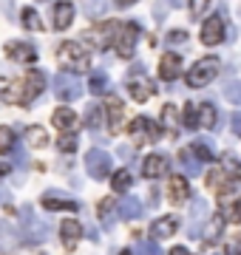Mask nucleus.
<instances>
[{
	"mask_svg": "<svg viewBox=\"0 0 241 255\" xmlns=\"http://www.w3.org/2000/svg\"><path fill=\"white\" fill-rule=\"evenodd\" d=\"M46 88V74L43 71H31L26 77H20L17 82H11L6 88V100L14 105H31Z\"/></svg>",
	"mask_w": 241,
	"mask_h": 255,
	"instance_id": "f257e3e1",
	"label": "nucleus"
},
{
	"mask_svg": "<svg viewBox=\"0 0 241 255\" xmlns=\"http://www.w3.org/2000/svg\"><path fill=\"white\" fill-rule=\"evenodd\" d=\"M48 233H51L48 221L34 216L31 207H23V213H20V238H23L26 244H43L48 238Z\"/></svg>",
	"mask_w": 241,
	"mask_h": 255,
	"instance_id": "f03ea898",
	"label": "nucleus"
},
{
	"mask_svg": "<svg viewBox=\"0 0 241 255\" xmlns=\"http://www.w3.org/2000/svg\"><path fill=\"white\" fill-rule=\"evenodd\" d=\"M57 60H60V65H63L65 71H88V65H91V60H88V51H85L80 43H74V40H68V43H63V46L57 48Z\"/></svg>",
	"mask_w": 241,
	"mask_h": 255,
	"instance_id": "7ed1b4c3",
	"label": "nucleus"
},
{
	"mask_svg": "<svg viewBox=\"0 0 241 255\" xmlns=\"http://www.w3.org/2000/svg\"><path fill=\"white\" fill-rule=\"evenodd\" d=\"M222 71V63H219V57H204L199 63L187 71V85L190 88H204V85H210V82L219 77Z\"/></svg>",
	"mask_w": 241,
	"mask_h": 255,
	"instance_id": "20e7f679",
	"label": "nucleus"
},
{
	"mask_svg": "<svg viewBox=\"0 0 241 255\" xmlns=\"http://www.w3.org/2000/svg\"><path fill=\"white\" fill-rule=\"evenodd\" d=\"M185 128H216V108L210 102H187Z\"/></svg>",
	"mask_w": 241,
	"mask_h": 255,
	"instance_id": "39448f33",
	"label": "nucleus"
},
{
	"mask_svg": "<svg viewBox=\"0 0 241 255\" xmlns=\"http://www.w3.org/2000/svg\"><path fill=\"white\" fill-rule=\"evenodd\" d=\"M128 94L133 97L136 102H148L153 94H156V85L145 77V71H142V65H133L128 71Z\"/></svg>",
	"mask_w": 241,
	"mask_h": 255,
	"instance_id": "423d86ee",
	"label": "nucleus"
},
{
	"mask_svg": "<svg viewBox=\"0 0 241 255\" xmlns=\"http://www.w3.org/2000/svg\"><path fill=\"white\" fill-rule=\"evenodd\" d=\"M136 40H139V26H136V23H120L111 46L117 48V54H120V57L128 60V57H133V46H136Z\"/></svg>",
	"mask_w": 241,
	"mask_h": 255,
	"instance_id": "0eeeda50",
	"label": "nucleus"
},
{
	"mask_svg": "<svg viewBox=\"0 0 241 255\" xmlns=\"http://www.w3.org/2000/svg\"><path fill=\"white\" fill-rule=\"evenodd\" d=\"M85 167H88V176L102 182V179H108L111 176V156L105 153L102 147H94L85 153Z\"/></svg>",
	"mask_w": 241,
	"mask_h": 255,
	"instance_id": "6e6552de",
	"label": "nucleus"
},
{
	"mask_svg": "<svg viewBox=\"0 0 241 255\" xmlns=\"http://www.w3.org/2000/svg\"><path fill=\"white\" fill-rule=\"evenodd\" d=\"M54 94L60 102H74L80 100V94H83V82L77 80L74 74H57L54 77Z\"/></svg>",
	"mask_w": 241,
	"mask_h": 255,
	"instance_id": "1a4fd4ad",
	"label": "nucleus"
},
{
	"mask_svg": "<svg viewBox=\"0 0 241 255\" xmlns=\"http://www.w3.org/2000/svg\"><path fill=\"white\" fill-rule=\"evenodd\" d=\"M128 130H130V136H133V142H136V147H142V145H148V142H156L159 139V128L153 125L148 117H136L128 125Z\"/></svg>",
	"mask_w": 241,
	"mask_h": 255,
	"instance_id": "9d476101",
	"label": "nucleus"
},
{
	"mask_svg": "<svg viewBox=\"0 0 241 255\" xmlns=\"http://www.w3.org/2000/svg\"><path fill=\"white\" fill-rule=\"evenodd\" d=\"M222 40H224V17L213 14L210 20H204L202 26V43L204 46H219Z\"/></svg>",
	"mask_w": 241,
	"mask_h": 255,
	"instance_id": "9b49d317",
	"label": "nucleus"
},
{
	"mask_svg": "<svg viewBox=\"0 0 241 255\" xmlns=\"http://www.w3.org/2000/svg\"><path fill=\"white\" fill-rule=\"evenodd\" d=\"M179 216H162V219H156L153 224H150V236L156 238V241H162V238H170L173 233L179 230Z\"/></svg>",
	"mask_w": 241,
	"mask_h": 255,
	"instance_id": "f8f14e48",
	"label": "nucleus"
},
{
	"mask_svg": "<svg viewBox=\"0 0 241 255\" xmlns=\"http://www.w3.org/2000/svg\"><path fill=\"white\" fill-rule=\"evenodd\" d=\"M6 54H9L14 63H34V60H37V48L31 46V43H20V40H14V43L6 46Z\"/></svg>",
	"mask_w": 241,
	"mask_h": 255,
	"instance_id": "ddd939ff",
	"label": "nucleus"
},
{
	"mask_svg": "<svg viewBox=\"0 0 241 255\" xmlns=\"http://www.w3.org/2000/svg\"><path fill=\"white\" fill-rule=\"evenodd\" d=\"M179 74H182V57L173 54V51H167V54L159 60V77L170 82V80H176Z\"/></svg>",
	"mask_w": 241,
	"mask_h": 255,
	"instance_id": "4468645a",
	"label": "nucleus"
},
{
	"mask_svg": "<svg viewBox=\"0 0 241 255\" xmlns=\"http://www.w3.org/2000/svg\"><path fill=\"white\" fill-rule=\"evenodd\" d=\"M117 26L120 23H105V26H100V28H94V31H88V40H91L97 48H108L114 43V34H117Z\"/></svg>",
	"mask_w": 241,
	"mask_h": 255,
	"instance_id": "2eb2a0df",
	"label": "nucleus"
},
{
	"mask_svg": "<svg viewBox=\"0 0 241 255\" xmlns=\"http://www.w3.org/2000/svg\"><path fill=\"white\" fill-rule=\"evenodd\" d=\"M60 236H63L65 250H74L77 241H80V236H83V224L74 221V219H65L63 224H60Z\"/></svg>",
	"mask_w": 241,
	"mask_h": 255,
	"instance_id": "dca6fc26",
	"label": "nucleus"
},
{
	"mask_svg": "<svg viewBox=\"0 0 241 255\" xmlns=\"http://www.w3.org/2000/svg\"><path fill=\"white\" fill-rule=\"evenodd\" d=\"M105 111H108V128H111V133H120V130H122V117H125L122 102L117 100V97H108Z\"/></svg>",
	"mask_w": 241,
	"mask_h": 255,
	"instance_id": "f3484780",
	"label": "nucleus"
},
{
	"mask_svg": "<svg viewBox=\"0 0 241 255\" xmlns=\"http://www.w3.org/2000/svg\"><path fill=\"white\" fill-rule=\"evenodd\" d=\"M222 233H224L222 216H207V219H204V230H199V238H204V241H219Z\"/></svg>",
	"mask_w": 241,
	"mask_h": 255,
	"instance_id": "a211bd4d",
	"label": "nucleus"
},
{
	"mask_svg": "<svg viewBox=\"0 0 241 255\" xmlns=\"http://www.w3.org/2000/svg\"><path fill=\"white\" fill-rule=\"evenodd\" d=\"M142 173L148 176V179H159V176H165L167 173V159H165V156H159V153L148 156V159L142 162Z\"/></svg>",
	"mask_w": 241,
	"mask_h": 255,
	"instance_id": "6ab92c4d",
	"label": "nucleus"
},
{
	"mask_svg": "<svg viewBox=\"0 0 241 255\" xmlns=\"http://www.w3.org/2000/svg\"><path fill=\"white\" fill-rule=\"evenodd\" d=\"M190 153L196 156V159H204V162H210L216 156V142L210 136H199L193 139V145H190Z\"/></svg>",
	"mask_w": 241,
	"mask_h": 255,
	"instance_id": "aec40b11",
	"label": "nucleus"
},
{
	"mask_svg": "<svg viewBox=\"0 0 241 255\" xmlns=\"http://www.w3.org/2000/svg\"><path fill=\"white\" fill-rule=\"evenodd\" d=\"M74 20V6L71 3H57L54 6V28L57 31H65Z\"/></svg>",
	"mask_w": 241,
	"mask_h": 255,
	"instance_id": "412c9836",
	"label": "nucleus"
},
{
	"mask_svg": "<svg viewBox=\"0 0 241 255\" xmlns=\"http://www.w3.org/2000/svg\"><path fill=\"white\" fill-rule=\"evenodd\" d=\"M120 216H122L125 221L139 219V216H142V201L133 199V196H122V201H120Z\"/></svg>",
	"mask_w": 241,
	"mask_h": 255,
	"instance_id": "4be33fe9",
	"label": "nucleus"
},
{
	"mask_svg": "<svg viewBox=\"0 0 241 255\" xmlns=\"http://www.w3.org/2000/svg\"><path fill=\"white\" fill-rule=\"evenodd\" d=\"M51 122H54L60 130H74L77 128V114L71 108H57L54 117H51Z\"/></svg>",
	"mask_w": 241,
	"mask_h": 255,
	"instance_id": "5701e85b",
	"label": "nucleus"
},
{
	"mask_svg": "<svg viewBox=\"0 0 241 255\" xmlns=\"http://www.w3.org/2000/svg\"><path fill=\"white\" fill-rule=\"evenodd\" d=\"M162 125H165V130L170 133V136L179 130L182 119H179V108H176V105H165V108H162Z\"/></svg>",
	"mask_w": 241,
	"mask_h": 255,
	"instance_id": "b1692460",
	"label": "nucleus"
},
{
	"mask_svg": "<svg viewBox=\"0 0 241 255\" xmlns=\"http://www.w3.org/2000/svg\"><path fill=\"white\" fill-rule=\"evenodd\" d=\"M167 190H170V201H185L187 196H190V187H187V182L182 179V176H170V184H167Z\"/></svg>",
	"mask_w": 241,
	"mask_h": 255,
	"instance_id": "393cba45",
	"label": "nucleus"
},
{
	"mask_svg": "<svg viewBox=\"0 0 241 255\" xmlns=\"http://www.w3.org/2000/svg\"><path fill=\"white\" fill-rule=\"evenodd\" d=\"M26 142H28V147H46L48 133L40 125H31V128H26Z\"/></svg>",
	"mask_w": 241,
	"mask_h": 255,
	"instance_id": "a878e982",
	"label": "nucleus"
},
{
	"mask_svg": "<svg viewBox=\"0 0 241 255\" xmlns=\"http://www.w3.org/2000/svg\"><path fill=\"white\" fill-rule=\"evenodd\" d=\"M43 207L46 210H68V213H77L80 204L71 201V199H54V196H46V199H43Z\"/></svg>",
	"mask_w": 241,
	"mask_h": 255,
	"instance_id": "bb28decb",
	"label": "nucleus"
},
{
	"mask_svg": "<svg viewBox=\"0 0 241 255\" xmlns=\"http://www.w3.org/2000/svg\"><path fill=\"white\" fill-rule=\"evenodd\" d=\"M179 164H182V170H185L187 176H199L202 173V167H199V162L193 159L190 150H179Z\"/></svg>",
	"mask_w": 241,
	"mask_h": 255,
	"instance_id": "cd10ccee",
	"label": "nucleus"
},
{
	"mask_svg": "<svg viewBox=\"0 0 241 255\" xmlns=\"http://www.w3.org/2000/svg\"><path fill=\"white\" fill-rule=\"evenodd\" d=\"M210 216V207H207V201L202 199V196H196L193 201H190V221H204Z\"/></svg>",
	"mask_w": 241,
	"mask_h": 255,
	"instance_id": "c85d7f7f",
	"label": "nucleus"
},
{
	"mask_svg": "<svg viewBox=\"0 0 241 255\" xmlns=\"http://www.w3.org/2000/svg\"><path fill=\"white\" fill-rule=\"evenodd\" d=\"M88 88H91V94H105L108 91V74L105 71H94L91 74V80H88Z\"/></svg>",
	"mask_w": 241,
	"mask_h": 255,
	"instance_id": "c756f323",
	"label": "nucleus"
},
{
	"mask_svg": "<svg viewBox=\"0 0 241 255\" xmlns=\"http://www.w3.org/2000/svg\"><path fill=\"white\" fill-rule=\"evenodd\" d=\"M20 17H23V28H28V31H43V23H40V17H37L34 9H23Z\"/></svg>",
	"mask_w": 241,
	"mask_h": 255,
	"instance_id": "7c9ffc66",
	"label": "nucleus"
},
{
	"mask_svg": "<svg viewBox=\"0 0 241 255\" xmlns=\"http://www.w3.org/2000/svg\"><path fill=\"white\" fill-rule=\"evenodd\" d=\"M108 9V0H85V14L91 20H100Z\"/></svg>",
	"mask_w": 241,
	"mask_h": 255,
	"instance_id": "2f4dec72",
	"label": "nucleus"
},
{
	"mask_svg": "<svg viewBox=\"0 0 241 255\" xmlns=\"http://www.w3.org/2000/svg\"><path fill=\"white\" fill-rule=\"evenodd\" d=\"M130 173L128 170H117L114 173V193H128V187H130Z\"/></svg>",
	"mask_w": 241,
	"mask_h": 255,
	"instance_id": "473e14b6",
	"label": "nucleus"
},
{
	"mask_svg": "<svg viewBox=\"0 0 241 255\" xmlns=\"http://www.w3.org/2000/svg\"><path fill=\"white\" fill-rule=\"evenodd\" d=\"M57 147L63 150V153H71L77 147V136H74V130H63V136L57 139Z\"/></svg>",
	"mask_w": 241,
	"mask_h": 255,
	"instance_id": "72a5a7b5",
	"label": "nucleus"
},
{
	"mask_svg": "<svg viewBox=\"0 0 241 255\" xmlns=\"http://www.w3.org/2000/svg\"><path fill=\"white\" fill-rule=\"evenodd\" d=\"M11 142H14V130L9 125H0V153H9Z\"/></svg>",
	"mask_w": 241,
	"mask_h": 255,
	"instance_id": "f704fd0d",
	"label": "nucleus"
},
{
	"mask_svg": "<svg viewBox=\"0 0 241 255\" xmlns=\"http://www.w3.org/2000/svg\"><path fill=\"white\" fill-rule=\"evenodd\" d=\"M222 164H224V173H227V176H241V164L236 162V156H233V153H224L222 156Z\"/></svg>",
	"mask_w": 241,
	"mask_h": 255,
	"instance_id": "c9c22d12",
	"label": "nucleus"
},
{
	"mask_svg": "<svg viewBox=\"0 0 241 255\" xmlns=\"http://www.w3.org/2000/svg\"><path fill=\"white\" fill-rule=\"evenodd\" d=\"M85 119H88V128H91V130H97V128L102 125V108H100V105H88Z\"/></svg>",
	"mask_w": 241,
	"mask_h": 255,
	"instance_id": "e433bc0d",
	"label": "nucleus"
},
{
	"mask_svg": "<svg viewBox=\"0 0 241 255\" xmlns=\"http://www.w3.org/2000/svg\"><path fill=\"white\" fill-rule=\"evenodd\" d=\"M11 156H14V164H17L20 170H26V164H28V156H26V147H20V145H14L11 142V150H9Z\"/></svg>",
	"mask_w": 241,
	"mask_h": 255,
	"instance_id": "4c0bfd02",
	"label": "nucleus"
},
{
	"mask_svg": "<svg viewBox=\"0 0 241 255\" xmlns=\"http://www.w3.org/2000/svg\"><path fill=\"white\" fill-rule=\"evenodd\" d=\"M133 253H145V255H159V241H139V244L133 247Z\"/></svg>",
	"mask_w": 241,
	"mask_h": 255,
	"instance_id": "58836bf2",
	"label": "nucleus"
},
{
	"mask_svg": "<svg viewBox=\"0 0 241 255\" xmlns=\"http://www.w3.org/2000/svg\"><path fill=\"white\" fill-rule=\"evenodd\" d=\"M165 40L170 43V46H185V43H187V34L182 31V28H173V31H167Z\"/></svg>",
	"mask_w": 241,
	"mask_h": 255,
	"instance_id": "ea45409f",
	"label": "nucleus"
},
{
	"mask_svg": "<svg viewBox=\"0 0 241 255\" xmlns=\"http://www.w3.org/2000/svg\"><path fill=\"white\" fill-rule=\"evenodd\" d=\"M111 207H114V199H105L100 204V216L105 219V227H111V224H114V221H111Z\"/></svg>",
	"mask_w": 241,
	"mask_h": 255,
	"instance_id": "a19ab883",
	"label": "nucleus"
},
{
	"mask_svg": "<svg viewBox=\"0 0 241 255\" xmlns=\"http://www.w3.org/2000/svg\"><path fill=\"white\" fill-rule=\"evenodd\" d=\"M204 9H207V0H190V14H193V20L202 17Z\"/></svg>",
	"mask_w": 241,
	"mask_h": 255,
	"instance_id": "79ce46f5",
	"label": "nucleus"
},
{
	"mask_svg": "<svg viewBox=\"0 0 241 255\" xmlns=\"http://www.w3.org/2000/svg\"><path fill=\"white\" fill-rule=\"evenodd\" d=\"M227 216H230V221H233V224H241V199H239V201H233V204H230V210H227Z\"/></svg>",
	"mask_w": 241,
	"mask_h": 255,
	"instance_id": "37998d69",
	"label": "nucleus"
},
{
	"mask_svg": "<svg viewBox=\"0 0 241 255\" xmlns=\"http://www.w3.org/2000/svg\"><path fill=\"white\" fill-rule=\"evenodd\" d=\"M224 170H213V173L207 176V184H210V187H213V190H219V187H222V179H224Z\"/></svg>",
	"mask_w": 241,
	"mask_h": 255,
	"instance_id": "c03bdc74",
	"label": "nucleus"
},
{
	"mask_svg": "<svg viewBox=\"0 0 241 255\" xmlns=\"http://www.w3.org/2000/svg\"><path fill=\"white\" fill-rule=\"evenodd\" d=\"M230 125H233V133H236V136H241V111H236V114H233Z\"/></svg>",
	"mask_w": 241,
	"mask_h": 255,
	"instance_id": "a18cd8bd",
	"label": "nucleus"
},
{
	"mask_svg": "<svg viewBox=\"0 0 241 255\" xmlns=\"http://www.w3.org/2000/svg\"><path fill=\"white\" fill-rule=\"evenodd\" d=\"M227 253H230V255H239L241 253V236H236L230 244H227Z\"/></svg>",
	"mask_w": 241,
	"mask_h": 255,
	"instance_id": "49530a36",
	"label": "nucleus"
},
{
	"mask_svg": "<svg viewBox=\"0 0 241 255\" xmlns=\"http://www.w3.org/2000/svg\"><path fill=\"white\" fill-rule=\"evenodd\" d=\"M153 17H156L159 23L165 20V6H162V3H156V6H153Z\"/></svg>",
	"mask_w": 241,
	"mask_h": 255,
	"instance_id": "de8ad7c7",
	"label": "nucleus"
},
{
	"mask_svg": "<svg viewBox=\"0 0 241 255\" xmlns=\"http://www.w3.org/2000/svg\"><path fill=\"white\" fill-rule=\"evenodd\" d=\"M120 156L125 162H130V159H133V150H130V147H120Z\"/></svg>",
	"mask_w": 241,
	"mask_h": 255,
	"instance_id": "09e8293b",
	"label": "nucleus"
},
{
	"mask_svg": "<svg viewBox=\"0 0 241 255\" xmlns=\"http://www.w3.org/2000/svg\"><path fill=\"white\" fill-rule=\"evenodd\" d=\"M170 255H187V250H185V247H173V250H170Z\"/></svg>",
	"mask_w": 241,
	"mask_h": 255,
	"instance_id": "8fccbe9b",
	"label": "nucleus"
},
{
	"mask_svg": "<svg viewBox=\"0 0 241 255\" xmlns=\"http://www.w3.org/2000/svg\"><path fill=\"white\" fill-rule=\"evenodd\" d=\"M11 170V164H6V162H0V176H6Z\"/></svg>",
	"mask_w": 241,
	"mask_h": 255,
	"instance_id": "3c124183",
	"label": "nucleus"
},
{
	"mask_svg": "<svg viewBox=\"0 0 241 255\" xmlns=\"http://www.w3.org/2000/svg\"><path fill=\"white\" fill-rule=\"evenodd\" d=\"M133 3H136V0H117V6H122V9H125V6H133Z\"/></svg>",
	"mask_w": 241,
	"mask_h": 255,
	"instance_id": "603ef678",
	"label": "nucleus"
},
{
	"mask_svg": "<svg viewBox=\"0 0 241 255\" xmlns=\"http://www.w3.org/2000/svg\"><path fill=\"white\" fill-rule=\"evenodd\" d=\"M6 193H9V190H6V187L0 184V201H9V196H6Z\"/></svg>",
	"mask_w": 241,
	"mask_h": 255,
	"instance_id": "864d4df0",
	"label": "nucleus"
},
{
	"mask_svg": "<svg viewBox=\"0 0 241 255\" xmlns=\"http://www.w3.org/2000/svg\"><path fill=\"white\" fill-rule=\"evenodd\" d=\"M167 3H170V6H182V3H185V0H167Z\"/></svg>",
	"mask_w": 241,
	"mask_h": 255,
	"instance_id": "5fc2aeb1",
	"label": "nucleus"
}]
</instances>
